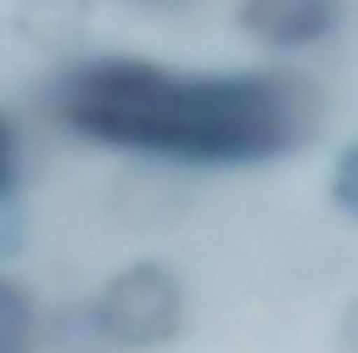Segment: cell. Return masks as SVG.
<instances>
[{"label":"cell","instance_id":"1","mask_svg":"<svg viewBox=\"0 0 358 353\" xmlns=\"http://www.w3.org/2000/svg\"><path fill=\"white\" fill-rule=\"evenodd\" d=\"M59 118L118 152L187 167H255L309 147L324 94L304 74H192L157 59H84L55 89Z\"/></svg>","mask_w":358,"mask_h":353},{"label":"cell","instance_id":"5","mask_svg":"<svg viewBox=\"0 0 358 353\" xmlns=\"http://www.w3.org/2000/svg\"><path fill=\"white\" fill-rule=\"evenodd\" d=\"M25 236H30V221H25L20 201L10 192H0V265H10L25 250Z\"/></svg>","mask_w":358,"mask_h":353},{"label":"cell","instance_id":"4","mask_svg":"<svg viewBox=\"0 0 358 353\" xmlns=\"http://www.w3.org/2000/svg\"><path fill=\"white\" fill-rule=\"evenodd\" d=\"M40 343V304L10 275H0V353H35Z\"/></svg>","mask_w":358,"mask_h":353},{"label":"cell","instance_id":"6","mask_svg":"<svg viewBox=\"0 0 358 353\" xmlns=\"http://www.w3.org/2000/svg\"><path fill=\"white\" fill-rule=\"evenodd\" d=\"M15 167H20V147H15L10 123L0 118V192H10V187H15Z\"/></svg>","mask_w":358,"mask_h":353},{"label":"cell","instance_id":"3","mask_svg":"<svg viewBox=\"0 0 358 353\" xmlns=\"http://www.w3.org/2000/svg\"><path fill=\"white\" fill-rule=\"evenodd\" d=\"M343 0H241V30L275 50H309L338 30Z\"/></svg>","mask_w":358,"mask_h":353},{"label":"cell","instance_id":"2","mask_svg":"<svg viewBox=\"0 0 358 353\" xmlns=\"http://www.w3.org/2000/svg\"><path fill=\"white\" fill-rule=\"evenodd\" d=\"M182 319H187V294H182L177 270L162 260H133V265L113 270L103 280V289L94 294L99 333L128 353L172 343L182 333Z\"/></svg>","mask_w":358,"mask_h":353}]
</instances>
